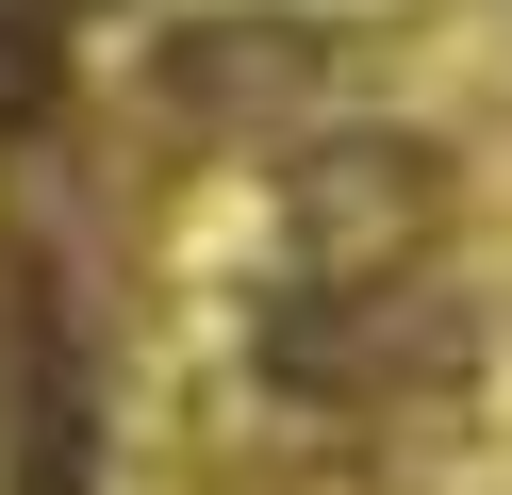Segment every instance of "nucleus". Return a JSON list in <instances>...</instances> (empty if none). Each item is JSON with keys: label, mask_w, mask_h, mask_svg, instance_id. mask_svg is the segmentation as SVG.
Here are the masks:
<instances>
[{"label": "nucleus", "mask_w": 512, "mask_h": 495, "mask_svg": "<svg viewBox=\"0 0 512 495\" xmlns=\"http://www.w3.org/2000/svg\"><path fill=\"white\" fill-rule=\"evenodd\" d=\"M446 198H463V165H446V132H298L281 149V264L298 281H397V264H430Z\"/></svg>", "instance_id": "obj_3"}, {"label": "nucleus", "mask_w": 512, "mask_h": 495, "mask_svg": "<svg viewBox=\"0 0 512 495\" xmlns=\"http://www.w3.org/2000/svg\"><path fill=\"white\" fill-rule=\"evenodd\" d=\"M0 495H100V314L67 248H0Z\"/></svg>", "instance_id": "obj_2"}, {"label": "nucleus", "mask_w": 512, "mask_h": 495, "mask_svg": "<svg viewBox=\"0 0 512 495\" xmlns=\"http://www.w3.org/2000/svg\"><path fill=\"white\" fill-rule=\"evenodd\" d=\"M50 83H67V33H50V0H0V149L50 116Z\"/></svg>", "instance_id": "obj_5"}, {"label": "nucleus", "mask_w": 512, "mask_h": 495, "mask_svg": "<svg viewBox=\"0 0 512 495\" xmlns=\"http://www.w3.org/2000/svg\"><path fill=\"white\" fill-rule=\"evenodd\" d=\"M248 380L298 429L364 446V429L446 413V396L479 380V297L430 281V264H397V281H281L265 314H248Z\"/></svg>", "instance_id": "obj_1"}, {"label": "nucleus", "mask_w": 512, "mask_h": 495, "mask_svg": "<svg viewBox=\"0 0 512 495\" xmlns=\"http://www.w3.org/2000/svg\"><path fill=\"white\" fill-rule=\"evenodd\" d=\"M149 99L182 132H281L331 99V17H182L149 50Z\"/></svg>", "instance_id": "obj_4"}]
</instances>
